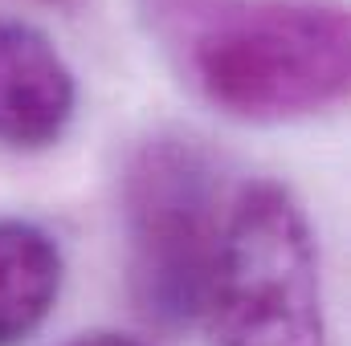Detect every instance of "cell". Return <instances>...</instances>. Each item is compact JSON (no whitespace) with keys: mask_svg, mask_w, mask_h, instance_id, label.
Returning <instances> with one entry per match:
<instances>
[{"mask_svg":"<svg viewBox=\"0 0 351 346\" xmlns=\"http://www.w3.org/2000/svg\"><path fill=\"white\" fill-rule=\"evenodd\" d=\"M233 187L213 147L188 131H152L119 175V216L127 241V289L156 326H188L204 310Z\"/></svg>","mask_w":351,"mask_h":346,"instance_id":"7a4b0ae2","label":"cell"},{"mask_svg":"<svg viewBox=\"0 0 351 346\" xmlns=\"http://www.w3.org/2000/svg\"><path fill=\"white\" fill-rule=\"evenodd\" d=\"M200 318L217 346H327L319 245L286 183L233 187Z\"/></svg>","mask_w":351,"mask_h":346,"instance_id":"3957f363","label":"cell"},{"mask_svg":"<svg viewBox=\"0 0 351 346\" xmlns=\"http://www.w3.org/2000/svg\"><path fill=\"white\" fill-rule=\"evenodd\" d=\"M66 261L49 228L0 216V346H21L41 330L62 293Z\"/></svg>","mask_w":351,"mask_h":346,"instance_id":"5b68a950","label":"cell"},{"mask_svg":"<svg viewBox=\"0 0 351 346\" xmlns=\"http://www.w3.org/2000/svg\"><path fill=\"white\" fill-rule=\"evenodd\" d=\"M147 21L188 90L225 118L298 122L348 94L343 0H147Z\"/></svg>","mask_w":351,"mask_h":346,"instance_id":"6da1fadb","label":"cell"},{"mask_svg":"<svg viewBox=\"0 0 351 346\" xmlns=\"http://www.w3.org/2000/svg\"><path fill=\"white\" fill-rule=\"evenodd\" d=\"M66 346H156L152 338H135V334H114V330H94V334H78Z\"/></svg>","mask_w":351,"mask_h":346,"instance_id":"8992f818","label":"cell"},{"mask_svg":"<svg viewBox=\"0 0 351 346\" xmlns=\"http://www.w3.org/2000/svg\"><path fill=\"white\" fill-rule=\"evenodd\" d=\"M37 4H53V8H78L82 0H37Z\"/></svg>","mask_w":351,"mask_h":346,"instance_id":"52a82bcc","label":"cell"},{"mask_svg":"<svg viewBox=\"0 0 351 346\" xmlns=\"http://www.w3.org/2000/svg\"><path fill=\"white\" fill-rule=\"evenodd\" d=\"M78 114V78L49 33L0 16V151H45Z\"/></svg>","mask_w":351,"mask_h":346,"instance_id":"277c9868","label":"cell"}]
</instances>
